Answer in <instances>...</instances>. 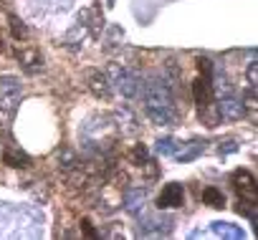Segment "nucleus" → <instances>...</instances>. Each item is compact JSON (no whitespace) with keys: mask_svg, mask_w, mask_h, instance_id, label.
I'll list each match as a JSON object with an SVG mask.
<instances>
[{"mask_svg":"<svg viewBox=\"0 0 258 240\" xmlns=\"http://www.w3.org/2000/svg\"><path fill=\"white\" fill-rule=\"evenodd\" d=\"M233 190L238 195V212H253L255 205H258V185H255V177L248 172V170H235L233 177Z\"/></svg>","mask_w":258,"mask_h":240,"instance_id":"1","label":"nucleus"},{"mask_svg":"<svg viewBox=\"0 0 258 240\" xmlns=\"http://www.w3.org/2000/svg\"><path fill=\"white\" fill-rule=\"evenodd\" d=\"M185 205V190L182 185L177 182H170L162 187L160 197H157V207H165V210H172V207H182Z\"/></svg>","mask_w":258,"mask_h":240,"instance_id":"2","label":"nucleus"},{"mask_svg":"<svg viewBox=\"0 0 258 240\" xmlns=\"http://www.w3.org/2000/svg\"><path fill=\"white\" fill-rule=\"evenodd\" d=\"M192 96H195V104L200 109H208L213 104V86H210V76H198L192 81Z\"/></svg>","mask_w":258,"mask_h":240,"instance_id":"3","label":"nucleus"},{"mask_svg":"<svg viewBox=\"0 0 258 240\" xmlns=\"http://www.w3.org/2000/svg\"><path fill=\"white\" fill-rule=\"evenodd\" d=\"M203 202H205L208 207L223 210V207H225V195H223L218 187H205V190H203Z\"/></svg>","mask_w":258,"mask_h":240,"instance_id":"4","label":"nucleus"},{"mask_svg":"<svg viewBox=\"0 0 258 240\" xmlns=\"http://www.w3.org/2000/svg\"><path fill=\"white\" fill-rule=\"evenodd\" d=\"M3 162H6L8 167H28V165H31V157L23 154V152L6 149V152H3Z\"/></svg>","mask_w":258,"mask_h":240,"instance_id":"5","label":"nucleus"},{"mask_svg":"<svg viewBox=\"0 0 258 240\" xmlns=\"http://www.w3.org/2000/svg\"><path fill=\"white\" fill-rule=\"evenodd\" d=\"M11 28H13V38H16V41H21V38H26V36H28L26 26H21V21H18V18H11Z\"/></svg>","mask_w":258,"mask_h":240,"instance_id":"6","label":"nucleus"},{"mask_svg":"<svg viewBox=\"0 0 258 240\" xmlns=\"http://www.w3.org/2000/svg\"><path fill=\"white\" fill-rule=\"evenodd\" d=\"M81 230H84V235H86V237H91V240H96V237H99V232L94 230V225H91V220H89V217H81Z\"/></svg>","mask_w":258,"mask_h":240,"instance_id":"7","label":"nucleus"}]
</instances>
